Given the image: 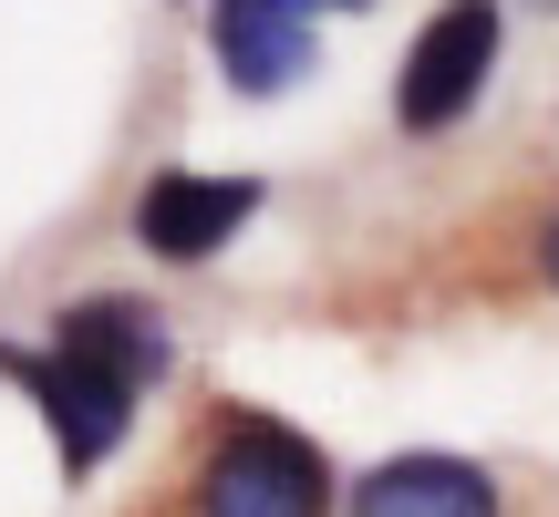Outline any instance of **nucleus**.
<instances>
[{"label":"nucleus","instance_id":"nucleus-4","mask_svg":"<svg viewBox=\"0 0 559 517\" xmlns=\"http://www.w3.org/2000/svg\"><path fill=\"white\" fill-rule=\"evenodd\" d=\"M207 52H218V73L239 83L249 104L290 94V83L321 62L311 0H207Z\"/></svg>","mask_w":559,"mask_h":517},{"label":"nucleus","instance_id":"nucleus-5","mask_svg":"<svg viewBox=\"0 0 559 517\" xmlns=\"http://www.w3.org/2000/svg\"><path fill=\"white\" fill-rule=\"evenodd\" d=\"M249 218H260V177H187V166H166L135 197V239L156 258H207V249L239 239Z\"/></svg>","mask_w":559,"mask_h":517},{"label":"nucleus","instance_id":"nucleus-8","mask_svg":"<svg viewBox=\"0 0 559 517\" xmlns=\"http://www.w3.org/2000/svg\"><path fill=\"white\" fill-rule=\"evenodd\" d=\"M321 11H362V0H321Z\"/></svg>","mask_w":559,"mask_h":517},{"label":"nucleus","instance_id":"nucleus-7","mask_svg":"<svg viewBox=\"0 0 559 517\" xmlns=\"http://www.w3.org/2000/svg\"><path fill=\"white\" fill-rule=\"evenodd\" d=\"M539 269H549V279H559V218H549V239H539Z\"/></svg>","mask_w":559,"mask_h":517},{"label":"nucleus","instance_id":"nucleus-1","mask_svg":"<svg viewBox=\"0 0 559 517\" xmlns=\"http://www.w3.org/2000/svg\"><path fill=\"white\" fill-rule=\"evenodd\" d=\"M0 373H21L41 394V424L62 445V477H94L135 424V394L166 373V321L145 300H73L52 321V352H0Z\"/></svg>","mask_w":559,"mask_h":517},{"label":"nucleus","instance_id":"nucleus-2","mask_svg":"<svg viewBox=\"0 0 559 517\" xmlns=\"http://www.w3.org/2000/svg\"><path fill=\"white\" fill-rule=\"evenodd\" d=\"M198 517H332V456L280 414H228L198 456Z\"/></svg>","mask_w":559,"mask_h":517},{"label":"nucleus","instance_id":"nucleus-6","mask_svg":"<svg viewBox=\"0 0 559 517\" xmlns=\"http://www.w3.org/2000/svg\"><path fill=\"white\" fill-rule=\"evenodd\" d=\"M353 517H498V477L466 456H383L353 477Z\"/></svg>","mask_w":559,"mask_h":517},{"label":"nucleus","instance_id":"nucleus-3","mask_svg":"<svg viewBox=\"0 0 559 517\" xmlns=\"http://www.w3.org/2000/svg\"><path fill=\"white\" fill-rule=\"evenodd\" d=\"M498 0H445L436 21L415 32V52H404V73H394V115H404V135H445L456 115H477V94H487V73H498Z\"/></svg>","mask_w":559,"mask_h":517}]
</instances>
